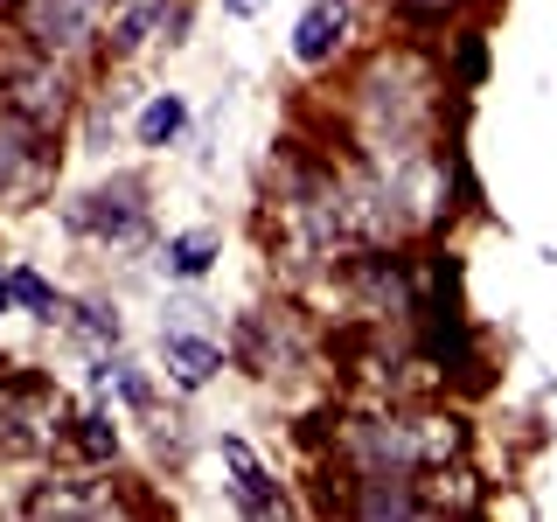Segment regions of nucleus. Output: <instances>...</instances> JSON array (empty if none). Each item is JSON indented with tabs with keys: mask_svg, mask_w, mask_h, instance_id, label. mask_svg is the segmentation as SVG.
I'll use <instances>...</instances> for the list:
<instances>
[{
	"mask_svg": "<svg viewBox=\"0 0 557 522\" xmlns=\"http://www.w3.org/2000/svg\"><path fill=\"white\" fill-rule=\"evenodd\" d=\"M0 104H8L14 119H28L35 133H49V126H63V112H70V84H63V70L49 49H0Z\"/></svg>",
	"mask_w": 557,
	"mask_h": 522,
	"instance_id": "f257e3e1",
	"label": "nucleus"
},
{
	"mask_svg": "<svg viewBox=\"0 0 557 522\" xmlns=\"http://www.w3.org/2000/svg\"><path fill=\"white\" fill-rule=\"evenodd\" d=\"M14 28L49 57H70L91 42V0H14Z\"/></svg>",
	"mask_w": 557,
	"mask_h": 522,
	"instance_id": "f03ea898",
	"label": "nucleus"
},
{
	"mask_svg": "<svg viewBox=\"0 0 557 522\" xmlns=\"http://www.w3.org/2000/svg\"><path fill=\"white\" fill-rule=\"evenodd\" d=\"M70 231L77 237H98V244H133L147 231V209H139V188L119 182V188H98V196L70 202Z\"/></svg>",
	"mask_w": 557,
	"mask_h": 522,
	"instance_id": "7ed1b4c3",
	"label": "nucleus"
},
{
	"mask_svg": "<svg viewBox=\"0 0 557 522\" xmlns=\"http://www.w3.org/2000/svg\"><path fill=\"white\" fill-rule=\"evenodd\" d=\"M348 22H356V14H348V0H313V8L300 14V28H293V63H307V70L327 63L348 42Z\"/></svg>",
	"mask_w": 557,
	"mask_h": 522,
	"instance_id": "20e7f679",
	"label": "nucleus"
},
{
	"mask_svg": "<svg viewBox=\"0 0 557 522\" xmlns=\"http://www.w3.org/2000/svg\"><path fill=\"white\" fill-rule=\"evenodd\" d=\"M161 356H168V376L182 383V390H202V383L223 370V348L202 341V335H188V327H168V335H161Z\"/></svg>",
	"mask_w": 557,
	"mask_h": 522,
	"instance_id": "39448f33",
	"label": "nucleus"
},
{
	"mask_svg": "<svg viewBox=\"0 0 557 522\" xmlns=\"http://www.w3.org/2000/svg\"><path fill=\"white\" fill-rule=\"evenodd\" d=\"M223 460L237 467V481H231V487H237L244 509H251V515H278V487H272L265 467H258V452L244 446V439H223Z\"/></svg>",
	"mask_w": 557,
	"mask_h": 522,
	"instance_id": "423d86ee",
	"label": "nucleus"
},
{
	"mask_svg": "<svg viewBox=\"0 0 557 522\" xmlns=\"http://www.w3.org/2000/svg\"><path fill=\"white\" fill-rule=\"evenodd\" d=\"M460 446H467V425H460V418H418V425H411V460L418 467H446Z\"/></svg>",
	"mask_w": 557,
	"mask_h": 522,
	"instance_id": "0eeeda50",
	"label": "nucleus"
},
{
	"mask_svg": "<svg viewBox=\"0 0 557 522\" xmlns=\"http://www.w3.org/2000/svg\"><path fill=\"white\" fill-rule=\"evenodd\" d=\"M161 265H168L174 278H202L209 265H216V231H182V237H168Z\"/></svg>",
	"mask_w": 557,
	"mask_h": 522,
	"instance_id": "6e6552de",
	"label": "nucleus"
},
{
	"mask_svg": "<svg viewBox=\"0 0 557 522\" xmlns=\"http://www.w3.org/2000/svg\"><path fill=\"white\" fill-rule=\"evenodd\" d=\"M28 167H35V126L8 112V119H0V188H14Z\"/></svg>",
	"mask_w": 557,
	"mask_h": 522,
	"instance_id": "1a4fd4ad",
	"label": "nucleus"
},
{
	"mask_svg": "<svg viewBox=\"0 0 557 522\" xmlns=\"http://www.w3.org/2000/svg\"><path fill=\"white\" fill-rule=\"evenodd\" d=\"M182 126H188V104L182 98H153L147 112H139V147H174V139H182Z\"/></svg>",
	"mask_w": 557,
	"mask_h": 522,
	"instance_id": "9d476101",
	"label": "nucleus"
},
{
	"mask_svg": "<svg viewBox=\"0 0 557 522\" xmlns=\"http://www.w3.org/2000/svg\"><path fill=\"white\" fill-rule=\"evenodd\" d=\"M8 286H14V300H22L28 313H42V321H57V293H49V278L42 272H8Z\"/></svg>",
	"mask_w": 557,
	"mask_h": 522,
	"instance_id": "9b49d317",
	"label": "nucleus"
},
{
	"mask_svg": "<svg viewBox=\"0 0 557 522\" xmlns=\"http://www.w3.org/2000/svg\"><path fill=\"white\" fill-rule=\"evenodd\" d=\"M77 446H84V460H112V452H119V432H112V418H104V411L77 418Z\"/></svg>",
	"mask_w": 557,
	"mask_h": 522,
	"instance_id": "f8f14e48",
	"label": "nucleus"
},
{
	"mask_svg": "<svg viewBox=\"0 0 557 522\" xmlns=\"http://www.w3.org/2000/svg\"><path fill=\"white\" fill-rule=\"evenodd\" d=\"M70 327H77L84 341H119V313H112V307H98V300H91V307H77V321H70Z\"/></svg>",
	"mask_w": 557,
	"mask_h": 522,
	"instance_id": "ddd939ff",
	"label": "nucleus"
},
{
	"mask_svg": "<svg viewBox=\"0 0 557 522\" xmlns=\"http://www.w3.org/2000/svg\"><path fill=\"white\" fill-rule=\"evenodd\" d=\"M223 8H231L237 22H244V14H258V8H265V0H223Z\"/></svg>",
	"mask_w": 557,
	"mask_h": 522,
	"instance_id": "4468645a",
	"label": "nucleus"
},
{
	"mask_svg": "<svg viewBox=\"0 0 557 522\" xmlns=\"http://www.w3.org/2000/svg\"><path fill=\"white\" fill-rule=\"evenodd\" d=\"M8 300H14V286H8V278H0V313H8Z\"/></svg>",
	"mask_w": 557,
	"mask_h": 522,
	"instance_id": "2eb2a0df",
	"label": "nucleus"
},
{
	"mask_svg": "<svg viewBox=\"0 0 557 522\" xmlns=\"http://www.w3.org/2000/svg\"><path fill=\"white\" fill-rule=\"evenodd\" d=\"M91 8H126V0H91Z\"/></svg>",
	"mask_w": 557,
	"mask_h": 522,
	"instance_id": "dca6fc26",
	"label": "nucleus"
},
{
	"mask_svg": "<svg viewBox=\"0 0 557 522\" xmlns=\"http://www.w3.org/2000/svg\"><path fill=\"white\" fill-rule=\"evenodd\" d=\"M411 8H446V0H411Z\"/></svg>",
	"mask_w": 557,
	"mask_h": 522,
	"instance_id": "f3484780",
	"label": "nucleus"
},
{
	"mask_svg": "<svg viewBox=\"0 0 557 522\" xmlns=\"http://www.w3.org/2000/svg\"><path fill=\"white\" fill-rule=\"evenodd\" d=\"M0 8H14V0H0Z\"/></svg>",
	"mask_w": 557,
	"mask_h": 522,
	"instance_id": "a211bd4d",
	"label": "nucleus"
}]
</instances>
